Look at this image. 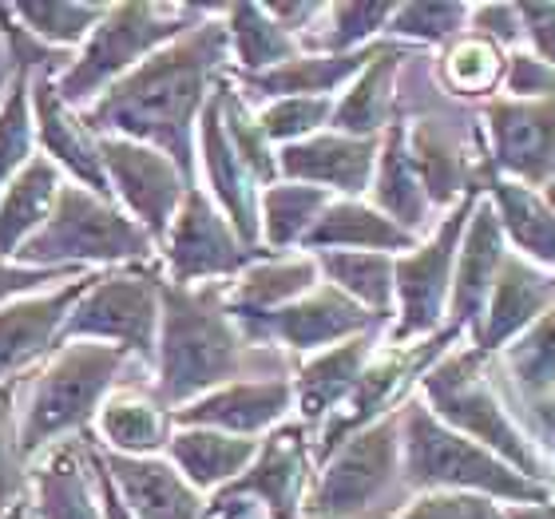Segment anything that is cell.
I'll return each mask as SVG.
<instances>
[{
  "label": "cell",
  "instance_id": "1",
  "mask_svg": "<svg viewBox=\"0 0 555 519\" xmlns=\"http://www.w3.org/2000/svg\"><path fill=\"white\" fill-rule=\"evenodd\" d=\"M231 64L222 9H210L191 33L175 36L171 44L151 52L139 68L116 80L80 116L95 135L135 139L143 147L163 151L183 171L186 183L195 179V131L215 83Z\"/></svg>",
  "mask_w": 555,
  "mask_h": 519
},
{
  "label": "cell",
  "instance_id": "2",
  "mask_svg": "<svg viewBox=\"0 0 555 519\" xmlns=\"http://www.w3.org/2000/svg\"><path fill=\"white\" fill-rule=\"evenodd\" d=\"M155 397L167 408L207 397L231 381L289 377L286 358L267 346H250L227 313V282L171 286L163 282L159 337H155Z\"/></svg>",
  "mask_w": 555,
  "mask_h": 519
},
{
  "label": "cell",
  "instance_id": "3",
  "mask_svg": "<svg viewBox=\"0 0 555 519\" xmlns=\"http://www.w3.org/2000/svg\"><path fill=\"white\" fill-rule=\"evenodd\" d=\"M397 420H401V476L409 492H468V496L508 499V504L552 499L547 484H535L500 456L480 449L476 440L440 425L421 397H409Z\"/></svg>",
  "mask_w": 555,
  "mask_h": 519
},
{
  "label": "cell",
  "instance_id": "4",
  "mask_svg": "<svg viewBox=\"0 0 555 519\" xmlns=\"http://www.w3.org/2000/svg\"><path fill=\"white\" fill-rule=\"evenodd\" d=\"M416 397L428 404V413L437 416L440 425H449L452 432L476 440L480 449L500 456L508 468H516V472L535 480V484H544V452L535 449V440L508 416L496 385L488 377V353H480V349L444 353L421 377Z\"/></svg>",
  "mask_w": 555,
  "mask_h": 519
},
{
  "label": "cell",
  "instance_id": "5",
  "mask_svg": "<svg viewBox=\"0 0 555 519\" xmlns=\"http://www.w3.org/2000/svg\"><path fill=\"white\" fill-rule=\"evenodd\" d=\"M128 353L112 346L72 341L40 365L28 392V408L21 416V452L28 468L52 444L76 440L92 428L100 404L119 385V373L128 369Z\"/></svg>",
  "mask_w": 555,
  "mask_h": 519
},
{
  "label": "cell",
  "instance_id": "6",
  "mask_svg": "<svg viewBox=\"0 0 555 519\" xmlns=\"http://www.w3.org/2000/svg\"><path fill=\"white\" fill-rule=\"evenodd\" d=\"M210 9L203 4H107L104 21L95 24L68 68L56 76V88L64 104L83 112L116 80H124L131 68H139L151 52L171 44L175 36L191 33L198 21H207Z\"/></svg>",
  "mask_w": 555,
  "mask_h": 519
},
{
  "label": "cell",
  "instance_id": "7",
  "mask_svg": "<svg viewBox=\"0 0 555 519\" xmlns=\"http://www.w3.org/2000/svg\"><path fill=\"white\" fill-rule=\"evenodd\" d=\"M155 255L147 231L124 215L119 203L100 198L83 186H60L48 222L21 246L16 262L33 270H112L143 265Z\"/></svg>",
  "mask_w": 555,
  "mask_h": 519
},
{
  "label": "cell",
  "instance_id": "8",
  "mask_svg": "<svg viewBox=\"0 0 555 519\" xmlns=\"http://www.w3.org/2000/svg\"><path fill=\"white\" fill-rule=\"evenodd\" d=\"M397 413L353 432L318 464L310 496L301 504V519H382L385 511L405 508L409 488L401 476Z\"/></svg>",
  "mask_w": 555,
  "mask_h": 519
},
{
  "label": "cell",
  "instance_id": "9",
  "mask_svg": "<svg viewBox=\"0 0 555 519\" xmlns=\"http://www.w3.org/2000/svg\"><path fill=\"white\" fill-rule=\"evenodd\" d=\"M163 310V274L143 265H112L92 277L83 298L72 306L68 322L60 329V346L92 341L128 353L131 361H155Z\"/></svg>",
  "mask_w": 555,
  "mask_h": 519
},
{
  "label": "cell",
  "instance_id": "10",
  "mask_svg": "<svg viewBox=\"0 0 555 519\" xmlns=\"http://www.w3.org/2000/svg\"><path fill=\"white\" fill-rule=\"evenodd\" d=\"M476 195H464L456 207L440 219L428 243H416L409 255L393 258V294H397V325L389 329L393 346L405 341H425L449 325V298H452V270H456V250H461L464 226L473 219Z\"/></svg>",
  "mask_w": 555,
  "mask_h": 519
},
{
  "label": "cell",
  "instance_id": "11",
  "mask_svg": "<svg viewBox=\"0 0 555 519\" xmlns=\"http://www.w3.org/2000/svg\"><path fill=\"white\" fill-rule=\"evenodd\" d=\"M163 255V282L171 286H203V282H231L246 265L274 258L267 250L246 246L234 226L227 222L215 198L203 186H191L183 207L175 215L171 231L159 246Z\"/></svg>",
  "mask_w": 555,
  "mask_h": 519
},
{
  "label": "cell",
  "instance_id": "12",
  "mask_svg": "<svg viewBox=\"0 0 555 519\" xmlns=\"http://www.w3.org/2000/svg\"><path fill=\"white\" fill-rule=\"evenodd\" d=\"M234 325L243 329L250 346H286L289 353L313 358V353L341 346L349 337L382 329L385 322H377L370 310H361L358 301L346 298L337 286L318 282L310 294H301L298 301H289L282 310L262 313V317H234Z\"/></svg>",
  "mask_w": 555,
  "mask_h": 519
},
{
  "label": "cell",
  "instance_id": "13",
  "mask_svg": "<svg viewBox=\"0 0 555 519\" xmlns=\"http://www.w3.org/2000/svg\"><path fill=\"white\" fill-rule=\"evenodd\" d=\"M100 155H104L112 198L124 207L131 222H139L147 231V238L159 250L175 215L183 207L186 191L195 183H186L183 171L163 151L143 147L135 139L100 135Z\"/></svg>",
  "mask_w": 555,
  "mask_h": 519
},
{
  "label": "cell",
  "instance_id": "14",
  "mask_svg": "<svg viewBox=\"0 0 555 519\" xmlns=\"http://www.w3.org/2000/svg\"><path fill=\"white\" fill-rule=\"evenodd\" d=\"M488 167L524 186L555 179V95L547 100H492L485 107Z\"/></svg>",
  "mask_w": 555,
  "mask_h": 519
},
{
  "label": "cell",
  "instance_id": "15",
  "mask_svg": "<svg viewBox=\"0 0 555 519\" xmlns=\"http://www.w3.org/2000/svg\"><path fill=\"white\" fill-rule=\"evenodd\" d=\"M313 484V440L306 425H282L258 440V456L234 484L215 496L250 499L270 519H301V504Z\"/></svg>",
  "mask_w": 555,
  "mask_h": 519
},
{
  "label": "cell",
  "instance_id": "16",
  "mask_svg": "<svg viewBox=\"0 0 555 519\" xmlns=\"http://www.w3.org/2000/svg\"><path fill=\"white\" fill-rule=\"evenodd\" d=\"M100 270L72 277L64 286L40 289L28 298H12L0 306V385L21 381L24 373L44 365L60 349V329L68 322L72 306L83 298Z\"/></svg>",
  "mask_w": 555,
  "mask_h": 519
},
{
  "label": "cell",
  "instance_id": "17",
  "mask_svg": "<svg viewBox=\"0 0 555 519\" xmlns=\"http://www.w3.org/2000/svg\"><path fill=\"white\" fill-rule=\"evenodd\" d=\"M33 128H36V155H44L68 183L83 186L100 198H112V183L100 155L95 135L76 107L64 104L52 76H33ZM116 203V198H112Z\"/></svg>",
  "mask_w": 555,
  "mask_h": 519
},
{
  "label": "cell",
  "instance_id": "18",
  "mask_svg": "<svg viewBox=\"0 0 555 519\" xmlns=\"http://www.w3.org/2000/svg\"><path fill=\"white\" fill-rule=\"evenodd\" d=\"M294 408V377H255L231 381L198 401L175 408V428H215L227 437L258 440L274 432Z\"/></svg>",
  "mask_w": 555,
  "mask_h": 519
},
{
  "label": "cell",
  "instance_id": "19",
  "mask_svg": "<svg viewBox=\"0 0 555 519\" xmlns=\"http://www.w3.org/2000/svg\"><path fill=\"white\" fill-rule=\"evenodd\" d=\"M377 151H382V139H349L337 131H318L301 143L278 147V179L318 186V191L341 198H361L370 195Z\"/></svg>",
  "mask_w": 555,
  "mask_h": 519
},
{
  "label": "cell",
  "instance_id": "20",
  "mask_svg": "<svg viewBox=\"0 0 555 519\" xmlns=\"http://www.w3.org/2000/svg\"><path fill=\"white\" fill-rule=\"evenodd\" d=\"M555 306V274L540 270L528 258L504 255L500 274L492 282V294L485 301V313L473 329V349L480 353H500V349L516 341L528 325Z\"/></svg>",
  "mask_w": 555,
  "mask_h": 519
},
{
  "label": "cell",
  "instance_id": "21",
  "mask_svg": "<svg viewBox=\"0 0 555 519\" xmlns=\"http://www.w3.org/2000/svg\"><path fill=\"white\" fill-rule=\"evenodd\" d=\"M36 519H104L92 472V440H60L28 468Z\"/></svg>",
  "mask_w": 555,
  "mask_h": 519
},
{
  "label": "cell",
  "instance_id": "22",
  "mask_svg": "<svg viewBox=\"0 0 555 519\" xmlns=\"http://www.w3.org/2000/svg\"><path fill=\"white\" fill-rule=\"evenodd\" d=\"M504 255H508V250H504V231H500L496 210H492L488 198H480L473 207L468 226H464L461 250H456V270H452L449 325L456 334L476 329Z\"/></svg>",
  "mask_w": 555,
  "mask_h": 519
},
{
  "label": "cell",
  "instance_id": "23",
  "mask_svg": "<svg viewBox=\"0 0 555 519\" xmlns=\"http://www.w3.org/2000/svg\"><path fill=\"white\" fill-rule=\"evenodd\" d=\"M100 452V449H95ZM119 499L135 519H207V499L163 456H112L100 452Z\"/></svg>",
  "mask_w": 555,
  "mask_h": 519
},
{
  "label": "cell",
  "instance_id": "24",
  "mask_svg": "<svg viewBox=\"0 0 555 519\" xmlns=\"http://www.w3.org/2000/svg\"><path fill=\"white\" fill-rule=\"evenodd\" d=\"M413 56L409 44L382 40L373 60L353 76L346 92L334 100L330 131L349 139H382L385 128L397 119V72Z\"/></svg>",
  "mask_w": 555,
  "mask_h": 519
},
{
  "label": "cell",
  "instance_id": "25",
  "mask_svg": "<svg viewBox=\"0 0 555 519\" xmlns=\"http://www.w3.org/2000/svg\"><path fill=\"white\" fill-rule=\"evenodd\" d=\"M373 353H377V329L349 337L341 346L322 349V353L301 361L298 377H294V408L301 413V425H325L353 392Z\"/></svg>",
  "mask_w": 555,
  "mask_h": 519
},
{
  "label": "cell",
  "instance_id": "26",
  "mask_svg": "<svg viewBox=\"0 0 555 519\" xmlns=\"http://www.w3.org/2000/svg\"><path fill=\"white\" fill-rule=\"evenodd\" d=\"M95 437L92 440L100 452L112 456H163L167 440L175 432V413L143 389H112L107 401L100 404V413L92 420Z\"/></svg>",
  "mask_w": 555,
  "mask_h": 519
},
{
  "label": "cell",
  "instance_id": "27",
  "mask_svg": "<svg viewBox=\"0 0 555 519\" xmlns=\"http://www.w3.org/2000/svg\"><path fill=\"white\" fill-rule=\"evenodd\" d=\"M409 139V155H413V167L421 174V186L433 207H456L464 195H476L485 191V163L473 159L468 151L440 128L437 119H416L405 124Z\"/></svg>",
  "mask_w": 555,
  "mask_h": 519
},
{
  "label": "cell",
  "instance_id": "28",
  "mask_svg": "<svg viewBox=\"0 0 555 519\" xmlns=\"http://www.w3.org/2000/svg\"><path fill=\"white\" fill-rule=\"evenodd\" d=\"M255 456L258 440L227 437V432H215V428H175L167 449H163V460L171 464L198 496L222 492L227 484H234L250 468Z\"/></svg>",
  "mask_w": 555,
  "mask_h": 519
},
{
  "label": "cell",
  "instance_id": "29",
  "mask_svg": "<svg viewBox=\"0 0 555 519\" xmlns=\"http://www.w3.org/2000/svg\"><path fill=\"white\" fill-rule=\"evenodd\" d=\"M421 243L416 234L401 231L389 222L377 207L361 203V198H334L330 207L318 215L310 234L301 238L306 255H325V250H373V255H409Z\"/></svg>",
  "mask_w": 555,
  "mask_h": 519
},
{
  "label": "cell",
  "instance_id": "30",
  "mask_svg": "<svg viewBox=\"0 0 555 519\" xmlns=\"http://www.w3.org/2000/svg\"><path fill=\"white\" fill-rule=\"evenodd\" d=\"M409 119L397 116L382 135V151H377V167H373V183L370 195L373 203L389 222H397L401 231L416 234L428 226V215H433V203H428L425 186H421V174L413 167V155H409V139H405Z\"/></svg>",
  "mask_w": 555,
  "mask_h": 519
},
{
  "label": "cell",
  "instance_id": "31",
  "mask_svg": "<svg viewBox=\"0 0 555 519\" xmlns=\"http://www.w3.org/2000/svg\"><path fill=\"white\" fill-rule=\"evenodd\" d=\"M318 282H322V270H318L313 255L262 258L227 282V313L231 317H262V313H274L289 301H298L301 294H310Z\"/></svg>",
  "mask_w": 555,
  "mask_h": 519
},
{
  "label": "cell",
  "instance_id": "32",
  "mask_svg": "<svg viewBox=\"0 0 555 519\" xmlns=\"http://www.w3.org/2000/svg\"><path fill=\"white\" fill-rule=\"evenodd\" d=\"M485 186H488V203L496 210L500 231L508 234L512 243L520 246L524 255L540 262L544 270L555 274V215L547 207V198L532 186L516 183V179H504L485 163Z\"/></svg>",
  "mask_w": 555,
  "mask_h": 519
},
{
  "label": "cell",
  "instance_id": "33",
  "mask_svg": "<svg viewBox=\"0 0 555 519\" xmlns=\"http://www.w3.org/2000/svg\"><path fill=\"white\" fill-rule=\"evenodd\" d=\"M60 186H64V174L44 155H36L4 186V195H0V262H16L21 246L44 226L52 207H56Z\"/></svg>",
  "mask_w": 555,
  "mask_h": 519
},
{
  "label": "cell",
  "instance_id": "34",
  "mask_svg": "<svg viewBox=\"0 0 555 519\" xmlns=\"http://www.w3.org/2000/svg\"><path fill=\"white\" fill-rule=\"evenodd\" d=\"M227 44L238 64L234 76H258L278 64H286L301 52V44L267 12V4H222Z\"/></svg>",
  "mask_w": 555,
  "mask_h": 519
},
{
  "label": "cell",
  "instance_id": "35",
  "mask_svg": "<svg viewBox=\"0 0 555 519\" xmlns=\"http://www.w3.org/2000/svg\"><path fill=\"white\" fill-rule=\"evenodd\" d=\"M330 203H334L330 191H318V186L306 183L278 179L274 186H267L262 198H258V238H262V250L267 255H286L289 246H301V238L310 234V226Z\"/></svg>",
  "mask_w": 555,
  "mask_h": 519
},
{
  "label": "cell",
  "instance_id": "36",
  "mask_svg": "<svg viewBox=\"0 0 555 519\" xmlns=\"http://www.w3.org/2000/svg\"><path fill=\"white\" fill-rule=\"evenodd\" d=\"M318 258V270L330 286H337L346 298H353L361 310H370L377 322H389L397 310L393 294V255L373 250H325Z\"/></svg>",
  "mask_w": 555,
  "mask_h": 519
},
{
  "label": "cell",
  "instance_id": "37",
  "mask_svg": "<svg viewBox=\"0 0 555 519\" xmlns=\"http://www.w3.org/2000/svg\"><path fill=\"white\" fill-rule=\"evenodd\" d=\"M504 68H508V52L464 28L456 40H449V44L440 48L437 80L449 95L485 100V95H492L504 83Z\"/></svg>",
  "mask_w": 555,
  "mask_h": 519
},
{
  "label": "cell",
  "instance_id": "38",
  "mask_svg": "<svg viewBox=\"0 0 555 519\" xmlns=\"http://www.w3.org/2000/svg\"><path fill=\"white\" fill-rule=\"evenodd\" d=\"M12 16L21 28L40 40L48 48H60V52H80L83 40L92 36V28L104 21L107 4H80V0H16L9 4Z\"/></svg>",
  "mask_w": 555,
  "mask_h": 519
},
{
  "label": "cell",
  "instance_id": "39",
  "mask_svg": "<svg viewBox=\"0 0 555 519\" xmlns=\"http://www.w3.org/2000/svg\"><path fill=\"white\" fill-rule=\"evenodd\" d=\"M36 159L33 128V76L9 72V88L0 95V195L16 174Z\"/></svg>",
  "mask_w": 555,
  "mask_h": 519
},
{
  "label": "cell",
  "instance_id": "40",
  "mask_svg": "<svg viewBox=\"0 0 555 519\" xmlns=\"http://www.w3.org/2000/svg\"><path fill=\"white\" fill-rule=\"evenodd\" d=\"M504 365L520 397H544L555 389V306L504 346Z\"/></svg>",
  "mask_w": 555,
  "mask_h": 519
},
{
  "label": "cell",
  "instance_id": "41",
  "mask_svg": "<svg viewBox=\"0 0 555 519\" xmlns=\"http://www.w3.org/2000/svg\"><path fill=\"white\" fill-rule=\"evenodd\" d=\"M397 4H325L322 33H310L306 52H361L373 44V36L385 33Z\"/></svg>",
  "mask_w": 555,
  "mask_h": 519
},
{
  "label": "cell",
  "instance_id": "42",
  "mask_svg": "<svg viewBox=\"0 0 555 519\" xmlns=\"http://www.w3.org/2000/svg\"><path fill=\"white\" fill-rule=\"evenodd\" d=\"M473 4H397L385 36L397 44H449L468 28Z\"/></svg>",
  "mask_w": 555,
  "mask_h": 519
},
{
  "label": "cell",
  "instance_id": "43",
  "mask_svg": "<svg viewBox=\"0 0 555 519\" xmlns=\"http://www.w3.org/2000/svg\"><path fill=\"white\" fill-rule=\"evenodd\" d=\"M16 385H0V519L28 504V464L21 452V413H16Z\"/></svg>",
  "mask_w": 555,
  "mask_h": 519
},
{
  "label": "cell",
  "instance_id": "44",
  "mask_svg": "<svg viewBox=\"0 0 555 519\" xmlns=\"http://www.w3.org/2000/svg\"><path fill=\"white\" fill-rule=\"evenodd\" d=\"M330 116H334V100L294 95V100H270L258 112V128L274 147H289V143L318 135V131H330Z\"/></svg>",
  "mask_w": 555,
  "mask_h": 519
},
{
  "label": "cell",
  "instance_id": "45",
  "mask_svg": "<svg viewBox=\"0 0 555 519\" xmlns=\"http://www.w3.org/2000/svg\"><path fill=\"white\" fill-rule=\"evenodd\" d=\"M0 40H4V56H9V72H28V76H52L56 80L60 72L68 68L72 52H60V48L40 44L28 28L16 24L9 4H0Z\"/></svg>",
  "mask_w": 555,
  "mask_h": 519
},
{
  "label": "cell",
  "instance_id": "46",
  "mask_svg": "<svg viewBox=\"0 0 555 519\" xmlns=\"http://www.w3.org/2000/svg\"><path fill=\"white\" fill-rule=\"evenodd\" d=\"M504 88H508V100H547L555 95V72L532 52H512L504 68Z\"/></svg>",
  "mask_w": 555,
  "mask_h": 519
},
{
  "label": "cell",
  "instance_id": "47",
  "mask_svg": "<svg viewBox=\"0 0 555 519\" xmlns=\"http://www.w3.org/2000/svg\"><path fill=\"white\" fill-rule=\"evenodd\" d=\"M88 274V270H33V265L21 262H0V306L12 298H28V294H40V289L64 286L72 277Z\"/></svg>",
  "mask_w": 555,
  "mask_h": 519
},
{
  "label": "cell",
  "instance_id": "48",
  "mask_svg": "<svg viewBox=\"0 0 555 519\" xmlns=\"http://www.w3.org/2000/svg\"><path fill=\"white\" fill-rule=\"evenodd\" d=\"M468 33L485 36L496 48H512L524 36L520 4H473V12H468Z\"/></svg>",
  "mask_w": 555,
  "mask_h": 519
},
{
  "label": "cell",
  "instance_id": "49",
  "mask_svg": "<svg viewBox=\"0 0 555 519\" xmlns=\"http://www.w3.org/2000/svg\"><path fill=\"white\" fill-rule=\"evenodd\" d=\"M520 24L532 40V56L555 72V4H520Z\"/></svg>",
  "mask_w": 555,
  "mask_h": 519
},
{
  "label": "cell",
  "instance_id": "50",
  "mask_svg": "<svg viewBox=\"0 0 555 519\" xmlns=\"http://www.w3.org/2000/svg\"><path fill=\"white\" fill-rule=\"evenodd\" d=\"M524 413H528V425L535 428V437L544 449H552L555 456V392H544V397H520Z\"/></svg>",
  "mask_w": 555,
  "mask_h": 519
},
{
  "label": "cell",
  "instance_id": "51",
  "mask_svg": "<svg viewBox=\"0 0 555 519\" xmlns=\"http://www.w3.org/2000/svg\"><path fill=\"white\" fill-rule=\"evenodd\" d=\"M92 472H95V488H100V504H104V519H135L128 511V504L119 499L116 484H112V476H107L104 460H100V452L92 444Z\"/></svg>",
  "mask_w": 555,
  "mask_h": 519
},
{
  "label": "cell",
  "instance_id": "52",
  "mask_svg": "<svg viewBox=\"0 0 555 519\" xmlns=\"http://www.w3.org/2000/svg\"><path fill=\"white\" fill-rule=\"evenodd\" d=\"M504 519H555V499L547 504H516L504 511Z\"/></svg>",
  "mask_w": 555,
  "mask_h": 519
},
{
  "label": "cell",
  "instance_id": "53",
  "mask_svg": "<svg viewBox=\"0 0 555 519\" xmlns=\"http://www.w3.org/2000/svg\"><path fill=\"white\" fill-rule=\"evenodd\" d=\"M476 519H504V511H500L492 499H485V504H480V516H476Z\"/></svg>",
  "mask_w": 555,
  "mask_h": 519
},
{
  "label": "cell",
  "instance_id": "54",
  "mask_svg": "<svg viewBox=\"0 0 555 519\" xmlns=\"http://www.w3.org/2000/svg\"><path fill=\"white\" fill-rule=\"evenodd\" d=\"M544 198H547V207H552V215H555V179H552V183H547Z\"/></svg>",
  "mask_w": 555,
  "mask_h": 519
},
{
  "label": "cell",
  "instance_id": "55",
  "mask_svg": "<svg viewBox=\"0 0 555 519\" xmlns=\"http://www.w3.org/2000/svg\"><path fill=\"white\" fill-rule=\"evenodd\" d=\"M4 88H9V72H0V95H4Z\"/></svg>",
  "mask_w": 555,
  "mask_h": 519
},
{
  "label": "cell",
  "instance_id": "56",
  "mask_svg": "<svg viewBox=\"0 0 555 519\" xmlns=\"http://www.w3.org/2000/svg\"><path fill=\"white\" fill-rule=\"evenodd\" d=\"M24 511H28V504H24V508H16V511H12L9 519H24Z\"/></svg>",
  "mask_w": 555,
  "mask_h": 519
}]
</instances>
